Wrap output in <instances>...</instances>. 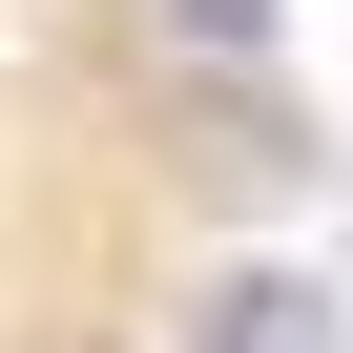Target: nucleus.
Masks as SVG:
<instances>
[{"label":"nucleus","mask_w":353,"mask_h":353,"mask_svg":"<svg viewBox=\"0 0 353 353\" xmlns=\"http://www.w3.org/2000/svg\"><path fill=\"white\" fill-rule=\"evenodd\" d=\"M166 21H188V42H270V0H166Z\"/></svg>","instance_id":"f257e3e1"}]
</instances>
